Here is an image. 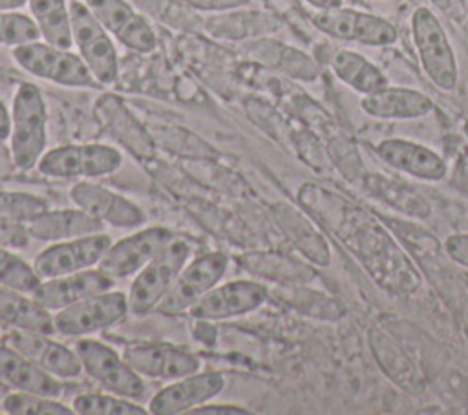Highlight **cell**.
<instances>
[{"label": "cell", "mask_w": 468, "mask_h": 415, "mask_svg": "<svg viewBox=\"0 0 468 415\" xmlns=\"http://www.w3.org/2000/svg\"><path fill=\"white\" fill-rule=\"evenodd\" d=\"M298 199L360 260L378 287L399 296L420 287L419 271L378 216L313 183L298 190Z\"/></svg>", "instance_id": "obj_1"}, {"label": "cell", "mask_w": 468, "mask_h": 415, "mask_svg": "<svg viewBox=\"0 0 468 415\" xmlns=\"http://www.w3.org/2000/svg\"><path fill=\"white\" fill-rule=\"evenodd\" d=\"M9 154L18 170L38 165L48 144V108L42 91L33 82H22L11 102Z\"/></svg>", "instance_id": "obj_2"}, {"label": "cell", "mask_w": 468, "mask_h": 415, "mask_svg": "<svg viewBox=\"0 0 468 415\" xmlns=\"http://www.w3.org/2000/svg\"><path fill=\"white\" fill-rule=\"evenodd\" d=\"M192 241L176 234L135 276L128 289L130 314L141 316L159 307L172 283L188 263Z\"/></svg>", "instance_id": "obj_3"}, {"label": "cell", "mask_w": 468, "mask_h": 415, "mask_svg": "<svg viewBox=\"0 0 468 415\" xmlns=\"http://www.w3.org/2000/svg\"><path fill=\"white\" fill-rule=\"evenodd\" d=\"M15 64L26 73L66 88H101L79 53L44 40L27 42L11 49Z\"/></svg>", "instance_id": "obj_4"}, {"label": "cell", "mask_w": 468, "mask_h": 415, "mask_svg": "<svg viewBox=\"0 0 468 415\" xmlns=\"http://www.w3.org/2000/svg\"><path fill=\"white\" fill-rule=\"evenodd\" d=\"M411 37L426 77L442 91H452L457 86L459 68L448 35L435 16L424 5L411 15Z\"/></svg>", "instance_id": "obj_5"}, {"label": "cell", "mask_w": 468, "mask_h": 415, "mask_svg": "<svg viewBox=\"0 0 468 415\" xmlns=\"http://www.w3.org/2000/svg\"><path fill=\"white\" fill-rule=\"evenodd\" d=\"M122 154L113 144L79 143L55 146L40 157L37 170L57 179H95L117 172Z\"/></svg>", "instance_id": "obj_6"}, {"label": "cell", "mask_w": 468, "mask_h": 415, "mask_svg": "<svg viewBox=\"0 0 468 415\" xmlns=\"http://www.w3.org/2000/svg\"><path fill=\"white\" fill-rule=\"evenodd\" d=\"M69 18L79 55L101 86L113 84L119 75V57L110 33L80 0L69 2Z\"/></svg>", "instance_id": "obj_7"}, {"label": "cell", "mask_w": 468, "mask_h": 415, "mask_svg": "<svg viewBox=\"0 0 468 415\" xmlns=\"http://www.w3.org/2000/svg\"><path fill=\"white\" fill-rule=\"evenodd\" d=\"M73 349L80 358L82 369L106 391L133 400L144 397L146 386L143 377L113 347L97 338L79 336Z\"/></svg>", "instance_id": "obj_8"}, {"label": "cell", "mask_w": 468, "mask_h": 415, "mask_svg": "<svg viewBox=\"0 0 468 415\" xmlns=\"http://www.w3.org/2000/svg\"><path fill=\"white\" fill-rule=\"evenodd\" d=\"M130 313L122 291H102L53 314L55 331L64 336H86L121 324Z\"/></svg>", "instance_id": "obj_9"}, {"label": "cell", "mask_w": 468, "mask_h": 415, "mask_svg": "<svg viewBox=\"0 0 468 415\" xmlns=\"http://www.w3.org/2000/svg\"><path fill=\"white\" fill-rule=\"evenodd\" d=\"M227 267L229 256L221 250H210L188 260L157 309L165 314L188 311L199 298L219 283Z\"/></svg>", "instance_id": "obj_10"}, {"label": "cell", "mask_w": 468, "mask_h": 415, "mask_svg": "<svg viewBox=\"0 0 468 415\" xmlns=\"http://www.w3.org/2000/svg\"><path fill=\"white\" fill-rule=\"evenodd\" d=\"M112 243L113 241L106 232L53 241L35 256L33 269L40 280L91 269L99 265L102 254Z\"/></svg>", "instance_id": "obj_11"}, {"label": "cell", "mask_w": 468, "mask_h": 415, "mask_svg": "<svg viewBox=\"0 0 468 415\" xmlns=\"http://www.w3.org/2000/svg\"><path fill=\"white\" fill-rule=\"evenodd\" d=\"M313 24L327 37L364 46H389L399 37L397 27L389 20L342 5L316 11L313 15Z\"/></svg>", "instance_id": "obj_12"}, {"label": "cell", "mask_w": 468, "mask_h": 415, "mask_svg": "<svg viewBox=\"0 0 468 415\" xmlns=\"http://www.w3.org/2000/svg\"><path fill=\"white\" fill-rule=\"evenodd\" d=\"M166 227H146L113 241L102 254L97 269L113 280L135 276L172 238Z\"/></svg>", "instance_id": "obj_13"}, {"label": "cell", "mask_w": 468, "mask_h": 415, "mask_svg": "<svg viewBox=\"0 0 468 415\" xmlns=\"http://www.w3.org/2000/svg\"><path fill=\"white\" fill-rule=\"evenodd\" d=\"M269 296V289L256 280H232L212 287L188 309V314L201 322L227 320L256 311Z\"/></svg>", "instance_id": "obj_14"}, {"label": "cell", "mask_w": 468, "mask_h": 415, "mask_svg": "<svg viewBox=\"0 0 468 415\" xmlns=\"http://www.w3.org/2000/svg\"><path fill=\"white\" fill-rule=\"evenodd\" d=\"M84 4L124 48L137 53H152L157 48L154 27L130 0H84Z\"/></svg>", "instance_id": "obj_15"}, {"label": "cell", "mask_w": 468, "mask_h": 415, "mask_svg": "<svg viewBox=\"0 0 468 415\" xmlns=\"http://www.w3.org/2000/svg\"><path fill=\"white\" fill-rule=\"evenodd\" d=\"M122 358L141 377L159 380H176L201 369V362L194 353L166 342H141L126 346Z\"/></svg>", "instance_id": "obj_16"}, {"label": "cell", "mask_w": 468, "mask_h": 415, "mask_svg": "<svg viewBox=\"0 0 468 415\" xmlns=\"http://www.w3.org/2000/svg\"><path fill=\"white\" fill-rule=\"evenodd\" d=\"M225 388V378L216 371H196L172 380L148 402L152 415H179L210 402Z\"/></svg>", "instance_id": "obj_17"}, {"label": "cell", "mask_w": 468, "mask_h": 415, "mask_svg": "<svg viewBox=\"0 0 468 415\" xmlns=\"http://www.w3.org/2000/svg\"><path fill=\"white\" fill-rule=\"evenodd\" d=\"M69 197L75 207L101 219L104 225L135 229L146 219L144 212L133 201L88 179H80L79 183H75L69 188Z\"/></svg>", "instance_id": "obj_18"}, {"label": "cell", "mask_w": 468, "mask_h": 415, "mask_svg": "<svg viewBox=\"0 0 468 415\" xmlns=\"http://www.w3.org/2000/svg\"><path fill=\"white\" fill-rule=\"evenodd\" d=\"M93 113L119 144H122L137 159H152L155 155L154 137L143 128L139 119L124 104V101L115 93H102L95 106Z\"/></svg>", "instance_id": "obj_19"}, {"label": "cell", "mask_w": 468, "mask_h": 415, "mask_svg": "<svg viewBox=\"0 0 468 415\" xmlns=\"http://www.w3.org/2000/svg\"><path fill=\"white\" fill-rule=\"evenodd\" d=\"M2 342L15 347L37 366L58 378H75L84 371L75 349L53 340L51 335L9 329Z\"/></svg>", "instance_id": "obj_20"}, {"label": "cell", "mask_w": 468, "mask_h": 415, "mask_svg": "<svg viewBox=\"0 0 468 415\" xmlns=\"http://www.w3.org/2000/svg\"><path fill=\"white\" fill-rule=\"evenodd\" d=\"M115 280L104 274L101 269L91 267L57 278H48L38 283L31 296L48 311L57 313L68 305H73L88 296L113 289Z\"/></svg>", "instance_id": "obj_21"}, {"label": "cell", "mask_w": 468, "mask_h": 415, "mask_svg": "<svg viewBox=\"0 0 468 415\" xmlns=\"http://www.w3.org/2000/svg\"><path fill=\"white\" fill-rule=\"evenodd\" d=\"M375 152L388 166L422 181H441L448 172L446 161L435 150L410 139H384L375 146Z\"/></svg>", "instance_id": "obj_22"}, {"label": "cell", "mask_w": 468, "mask_h": 415, "mask_svg": "<svg viewBox=\"0 0 468 415\" xmlns=\"http://www.w3.org/2000/svg\"><path fill=\"white\" fill-rule=\"evenodd\" d=\"M0 380L20 391L58 399L64 393L62 378L48 373L15 347L0 342Z\"/></svg>", "instance_id": "obj_23"}, {"label": "cell", "mask_w": 468, "mask_h": 415, "mask_svg": "<svg viewBox=\"0 0 468 415\" xmlns=\"http://www.w3.org/2000/svg\"><path fill=\"white\" fill-rule=\"evenodd\" d=\"M26 229L33 239L62 241L104 230V223L82 208H48L29 219Z\"/></svg>", "instance_id": "obj_24"}, {"label": "cell", "mask_w": 468, "mask_h": 415, "mask_svg": "<svg viewBox=\"0 0 468 415\" xmlns=\"http://www.w3.org/2000/svg\"><path fill=\"white\" fill-rule=\"evenodd\" d=\"M360 108L375 119H419L433 110V101L419 90L388 84L364 95Z\"/></svg>", "instance_id": "obj_25"}, {"label": "cell", "mask_w": 468, "mask_h": 415, "mask_svg": "<svg viewBox=\"0 0 468 415\" xmlns=\"http://www.w3.org/2000/svg\"><path fill=\"white\" fill-rule=\"evenodd\" d=\"M280 20L260 9H232L205 18V29L210 37L221 40L260 38L280 29Z\"/></svg>", "instance_id": "obj_26"}, {"label": "cell", "mask_w": 468, "mask_h": 415, "mask_svg": "<svg viewBox=\"0 0 468 415\" xmlns=\"http://www.w3.org/2000/svg\"><path fill=\"white\" fill-rule=\"evenodd\" d=\"M272 218L282 229V232L287 236V239L313 263L316 265H329L331 261V252L322 238V234L313 227V223L298 212L294 207L289 203L278 201L271 207Z\"/></svg>", "instance_id": "obj_27"}, {"label": "cell", "mask_w": 468, "mask_h": 415, "mask_svg": "<svg viewBox=\"0 0 468 415\" xmlns=\"http://www.w3.org/2000/svg\"><path fill=\"white\" fill-rule=\"evenodd\" d=\"M0 322L11 329L55 335L53 314L31 294L0 285Z\"/></svg>", "instance_id": "obj_28"}, {"label": "cell", "mask_w": 468, "mask_h": 415, "mask_svg": "<svg viewBox=\"0 0 468 415\" xmlns=\"http://www.w3.org/2000/svg\"><path fill=\"white\" fill-rule=\"evenodd\" d=\"M234 260L243 271L282 285H307L314 278V269L311 265L278 252L254 250L238 254L234 256Z\"/></svg>", "instance_id": "obj_29"}, {"label": "cell", "mask_w": 468, "mask_h": 415, "mask_svg": "<svg viewBox=\"0 0 468 415\" xmlns=\"http://www.w3.org/2000/svg\"><path fill=\"white\" fill-rule=\"evenodd\" d=\"M367 340L378 367L388 375V378L402 389L417 393L420 388V375L402 347L378 327L369 329Z\"/></svg>", "instance_id": "obj_30"}, {"label": "cell", "mask_w": 468, "mask_h": 415, "mask_svg": "<svg viewBox=\"0 0 468 415\" xmlns=\"http://www.w3.org/2000/svg\"><path fill=\"white\" fill-rule=\"evenodd\" d=\"M245 51L252 55L256 60L289 75L294 79L302 80H313L318 77V68L313 62L311 57L305 53L289 48L282 42L261 38V40H252L245 46Z\"/></svg>", "instance_id": "obj_31"}, {"label": "cell", "mask_w": 468, "mask_h": 415, "mask_svg": "<svg viewBox=\"0 0 468 415\" xmlns=\"http://www.w3.org/2000/svg\"><path fill=\"white\" fill-rule=\"evenodd\" d=\"M364 188L380 199L382 203L389 205L397 212H402L410 218H428L431 214V207L424 196L417 190L410 188L404 183L393 181L380 174H366L364 176Z\"/></svg>", "instance_id": "obj_32"}, {"label": "cell", "mask_w": 468, "mask_h": 415, "mask_svg": "<svg viewBox=\"0 0 468 415\" xmlns=\"http://www.w3.org/2000/svg\"><path fill=\"white\" fill-rule=\"evenodd\" d=\"M331 69L344 84L362 95L388 86L386 75L366 57L351 49H338L331 57Z\"/></svg>", "instance_id": "obj_33"}, {"label": "cell", "mask_w": 468, "mask_h": 415, "mask_svg": "<svg viewBox=\"0 0 468 415\" xmlns=\"http://www.w3.org/2000/svg\"><path fill=\"white\" fill-rule=\"evenodd\" d=\"M27 7L44 42L68 49L73 46L69 4L66 0H27Z\"/></svg>", "instance_id": "obj_34"}, {"label": "cell", "mask_w": 468, "mask_h": 415, "mask_svg": "<svg viewBox=\"0 0 468 415\" xmlns=\"http://www.w3.org/2000/svg\"><path fill=\"white\" fill-rule=\"evenodd\" d=\"M144 16L183 33L205 29V18L181 0H130Z\"/></svg>", "instance_id": "obj_35"}, {"label": "cell", "mask_w": 468, "mask_h": 415, "mask_svg": "<svg viewBox=\"0 0 468 415\" xmlns=\"http://www.w3.org/2000/svg\"><path fill=\"white\" fill-rule=\"evenodd\" d=\"M274 296L280 298L289 307L318 320H338L346 313L344 305L336 298L309 289L305 287V283L282 285L280 289L274 291Z\"/></svg>", "instance_id": "obj_36"}, {"label": "cell", "mask_w": 468, "mask_h": 415, "mask_svg": "<svg viewBox=\"0 0 468 415\" xmlns=\"http://www.w3.org/2000/svg\"><path fill=\"white\" fill-rule=\"evenodd\" d=\"M377 216L382 219V223L391 230V234L397 238V241L400 245H404L406 250L413 258L424 261V260H437L441 256L442 245L426 229H422L411 221H406V219L391 218L388 214H377Z\"/></svg>", "instance_id": "obj_37"}, {"label": "cell", "mask_w": 468, "mask_h": 415, "mask_svg": "<svg viewBox=\"0 0 468 415\" xmlns=\"http://www.w3.org/2000/svg\"><path fill=\"white\" fill-rule=\"evenodd\" d=\"M77 415H146L148 410L133 399L115 393H79L71 400Z\"/></svg>", "instance_id": "obj_38"}, {"label": "cell", "mask_w": 468, "mask_h": 415, "mask_svg": "<svg viewBox=\"0 0 468 415\" xmlns=\"http://www.w3.org/2000/svg\"><path fill=\"white\" fill-rule=\"evenodd\" d=\"M2 411L9 415H69L75 413L71 404L58 402L53 397H44L16 389L2 399Z\"/></svg>", "instance_id": "obj_39"}, {"label": "cell", "mask_w": 468, "mask_h": 415, "mask_svg": "<svg viewBox=\"0 0 468 415\" xmlns=\"http://www.w3.org/2000/svg\"><path fill=\"white\" fill-rule=\"evenodd\" d=\"M40 282L33 263H27L15 249L0 245V285L31 294Z\"/></svg>", "instance_id": "obj_40"}, {"label": "cell", "mask_w": 468, "mask_h": 415, "mask_svg": "<svg viewBox=\"0 0 468 415\" xmlns=\"http://www.w3.org/2000/svg\"><path fill=\"white\" fill-rule=\"evenodd\" d=\"M40 40V31L31 15L18 9H0V46H22Z\"/></svg>", "instance_id": "obj_41"}, {"label": "cell", "mask_w": 468, "mask_h": 415, "mask_svg": "<svg viewBox=\"0 0 468 415\" xmlns=\"http://www.w3.org/2000/svg\"><path fill=\"white\" fill-rule=\"evenodd\" d=\"M49 203L46 197L31 192H16L0 188V216L18 223H27L40 212L48 210Z\"/></svg>", "instance_id": "obj_42"}, {"label": "cell", "mask_w": 468, "mask_h": 415, "mask_svg": "<svg viewBox=\"0 0 468 415\" xmlns=\"http://www.w3.org/2000/svg\"><path fill=\"white\" fill-rule=\"evenodd\" d=\"M29 232L24 223L0 216V245L9 249H26L29 245Z\"/></svg>", "instance_id": "obj_43"}, {"label": "cell", "mask_w": 468, "mask_h": 415, "mask_svg": "<svg viewBox=\"0 0 468 415\" xmlns=\"http://www.w3.org/2000/svg\"><path fill=\"white\" fill-rule=\"evenodd\" d=\"M444 254L457 265L468 269V234H452L442 243Z\"/></svg>", "instance_id": "obj_44"}, {"label": "cell", "mask_w": 468, "mask_h": 415, "mask_svg": "<svg viewBox=\"0 0 468 415\" xmlns=\"http://www.w3.org/2000/svg\"><path fill=\"white\" fill-rule=\"evenodd\" d=\"M196 11H232L250 4V0H181Z\"/></svg>", "instance_id": "obj_45"}, {"label": "cell", "mask_w": 468, "mask_h": 415, "mask_svg": "<svg viewBox=\"0 0 468 415\" xmlns=\"http://www.w3.org/2000/svg\"><path fill=\"white\" fill-rule=\"evenodd\" d=\"M188 413L190 415H249L252 411L243 408V406H238V404H212V402H207V404H201V406L190 410Z\"/></svg>", "instance_id": "obj_46"}, {"label": "cell", "mask_w": 468, "mask_h": 415, "mask_svg": "<svg viewBox=\"0 0 468 415\" xmlns=\"http://www.w3.org/2000/svg\"><path fill=\"white\" fill-rule=\"evenodd\" d=\"M11 132V112L0 99V141H7Z\"/></svg>", "instance_id": "obj_47"}, {"label": "cell", "mask_w": 468, "mask_h": 415, "mask_svg": "<svg viewBox=\"0 0 468 415\" xmlns=\"http://www.w3.org/2000/svg\"><path fill=\"white\" fill-rule=\"evenodd\" d=\"M307 2L311 7H314L316 11H324V9H335L342 5V0H303Z\"/></svg>", "instance_id": "obj_48"}, {"label": "cell", "mask_w": 468, "mask_h": 415, "mask_svg": "<svg viewBox=\"0 0 468 415\" xmlns=\"http://www.w3.org/2000/svg\"><path fill=\"white\" fill-rule=\"evenodd\" d=\"M27 0H0V9H22Z\"/></svg>", "instance_id": "obj_49"}, {"label": "cell", "mask_w": 468, "mask_h": 415, "mask_svg": "<svg viewBox=\"0 0 468 415\" xmlns=\"http://www.w3.org/2000/svg\"><path fill=\"white\" fill-rule=\"evenodd\" d=\"M463 132H464V135H466V139H468V121H464V124H463Z\"/></svg>", "instance_id": "obj_50"}, {"label": "cell", "mask_w": 468, "mask_h": 415, "mask_svg": "<svg viewBox=\"0 0 468 415\" xmlns=\"http://www.w3.org/2000/svg\"><path fill=\"white\" fill-rule=\"evenodd\" d=\"M0 188H2V183H0Z\"/></svg>", "instance_id": "obj_51"}]
</instances>
